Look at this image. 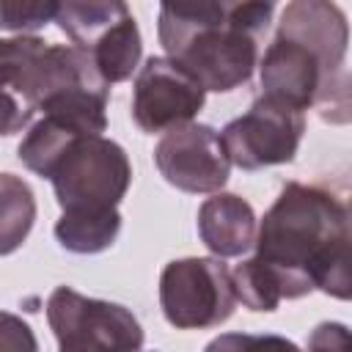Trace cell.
Wrapping results in <instances>:
<instances>
[{
    "mask_svg": "<svg viewBox=\"0 0 352 352\" xmlns=\"http://www.w3.org/2000/svg\"><path fill=\"white\" fill-rule=\"evenodd\" d=\"M0 352H38L36 333L11 311H0Z\"/></svg>",
    "mask_w": 352,
    "mask_h": 352,
    "instance_id": "18",
    "label": "cell"
},
{
    "mask_svg": "<svg viewBox=\"0 0 352 352\" xmlns=\"http://www.w3.org/2000/svg\"><path fill=\"white\" fill-rule=\"evenodd\" d=\"M349 25L327 0H294L283 8L278 33L261 58V96L324 121H349Z\"/></svg>",
    "mask_w": 352,
    "mask_h": 352,
    "instance_id": "2",
    "label": "cell"
},
{
    "mask_svg": "<svg viewBox=\"0 0 352 352\" xmlns=\"http://www.w3.org/2000/svg\"><path fill=\"white\" fill-rule=\"evenodd\" d=\"M305 352H352L349 346V330L341 322H322L308 336Z\"/></svg>",
    "mask_w": 352,
    "mask_h": 352,
    "instance_id": "19",
    "label": "cell"
},
{
    "mask_svg": "<svg viewBox=\"0 0 352 352\" xmlns=\"http://www.w3.org/2000/svg\"><path fill=\"white\" fill-rule=\"evenodd\" d=\"M47 47L38 36L0 38V135L25 129L36 113V60Z\"/></svg>",
    "mask_w": 352,
    "mask_h": 352,
    "instance_id": "11",
    "label": "cell"
},
{
    "mask_svg": "<svg viewBox=\"0 0 352 352\" xmlns=\"http://www.w3.org/2000/svg\"><path fill=\"white\" fill-rule=\"evenodd\" d=\"M58 3L50 0H0V30H14L25 36L28 30H38L55 22Z\"/></svg>",
    "mask_w": 352,
    "mask_h": 352,
    "instance_id": "16",
    "label": "cell"
},
{
    "mask_svg": "<svg viewBox=\"0 0 352 352\" xmlns=\"http://www.w3.org/2000/svg\"><path fill=\"white\" fill-rule=\"evenodd\" d=\"M160 308L176 330L220 327L236 308L231 270L214 256H187L165 264L160 275Z\"/></svg>",
    "mask_w": 352,
    "mask_h": 352,
    "instance_id": "7",
    "label": "cell"
},
{
    "mask_svg": "<svg viewBox=\"0 0 352 352\" xmlns=\"http://www.w3.org/2000/svg\"><path fill=\"white\" fill-rule=\"evenodd\" d=\"M160 176L182 192H220L228 182L231 162L220 135L209 124H182L168 129L154 148Z\"/></svg>",
    "mask_w": 352,
    "mask_h": 352,
    "instance_id": "9",
    "label": "cell"
},
{
    "mask_svg": "<svg viewBox=\"0 0 352 352\" xmlns=\"http://www.w3.org/2000/svg\"><path fill=\"white\" fill-rule=\"evenodd\" d=\"M58 28L72 38V47L91 55L107 85L124 82L140 63L143 38L126 3L118 0H66L55 11Z\"/></svg>",
    "mask_w": 352,
    "mask_h": 352,
    "instance_id": "5",
    "label": "cell"
},
{
    "mask_svg": "<svg viewBox=\"0 0 352 352\" xmlns=\"http://www.w3.org/2000/svg\"><path fill=\"white\" fill-rule=\"evenodd\" d=\"M47 322L58 352H143V327L126 305L85 297L72 286L50 294Z\"/></svg>",
    "mask_w": 352,
    "mask_h": 352,
    "instance_id": "6",
    "label": "cell"
},
{
    "mask_svg": "<svg viewBox=\"0 0 352 352\" xmlns=\"http://www.w3.org/2000/svg\"><path fill=\"white\" fill-rule=\"evenodd\" d=\"M231 280H234L236 300H242V305L250 311H275L283 300L272 270L256 256L236 264V270L231 272Z\"/></svg>",
    "mask_w": 352,
    "mask_h": 352,
    "instance_id": "15",
    "label": "cell"
},
{
    "mask_svg": "<svg viewBox=\"0 0 352 352\" xmlns=\"http://www.w3.org/2000/svg\"><path fill=\"white\" fill-rule=\"evenodd\" d=\"M272 14V3H162L157 36L204 91L228 94L253 77Z\"/></svg>",
    "mask_w": 352,
    "mask_h": 352,
    "instance_id": "3",
    "label": "cell"
},
{
    "mask_svg": "<svg viewBox=\"0 0 352 352\" xmlns=\"http://www.w3.org/2000/svg\"><path fill=\"white\" fill-rule=\"evenodd\" d=\"M121 231V212H88V214H60L55 223V239L69 253H102Z\"/></svg>",
    "mask_w": 352,
    "mask_h": 352,
    "instance_id": "14",
    "label": "cell"
},
{
    "mask_svg": "<svg viewBox=\"0 0 352 352\" xmlns=\"http://www.w3.org/2000/svg\"><path fill=\"white\" fill-rule=\"evenodd\" d=\"M204 102L206 91L162 55H151L132 85V118L148 135L190 124Z\"/></svg>",
    "mask_w": 352,
    "mask_h": 352,
    "instance_id": "10",
    "label": "cell"
},
{
    "mask_svg": "<svg viewBox=\"0 0 352 352\" xmlns=\"http://www.w3.org/2000/svg\"><path fill=\"white\" fill-rule=\"evenodd\" d=\"M305 132V113L292 110L275 99L256 96L250 110L228 121L220 132L228 162L242 170H261L292 162Z\"/></svg>",
    "mask_w": 352,
    "mask_h": 352,
    "instance_id": "8",
    "label": "cell"
},
{
    "mask_svg": "<svg viewBox=\"0 0 352 352\" xmlns=\"http://www.w3.org/2000/svg\"><path fill=\"white\" fill-rule=\"evenodd\" d=\"M19 162L52 182L63 214H88L118 209L132 184L126 151L104 138L88 135L55 118H38L22 138Z\"/></svg>",
    "mask_w": 352,
    "mask_h": 352,
    "instance_id": "4",
    "label": "cell"
},
{
    "mask_svg": "<svg viewBox=\"0 0 352 352\" xmlns=\"http://www.w3.org/2000/svg\"><path fill=\"white\" fill-rule=\"evenodd\" d=\"M349 206L336 192L286 182L275 204L256 228V258L264 261L283 300H297L314 289L349 300Z\"/></svg>",
    "mask_w": 352,
    "mask_h": 352,
    "instance_id": "1",
    "label": "cell"
},
{
    "mask_svg": "<svg viewBox=\"0 0 352 352\" xmlns=\"http://www.w3.org/2000/svg\"><path fill=\"white\" fill-rule=\"evenodd\" d=\"M36 223V195L14 173H0V256L22 248Z\"/></svg>",
    "mask_w": 352,
    "mask_h": 352,
    "instance_id": "13",
    "label": "cell"
},
{
    "mask_svg": "<svg viewBox=\"0 0 352 352\" xmlns=\"http://www.w3.org/2000/svg\"><path fill=\"white\" fill-rule=\"evenodd\" d=\"M204 352H302L294 341L275 333H220L212 338Z\"/></svg>",
    "mask_w": 352,
    "mask_h": 352,
    "instance_id": "17",
    "label": "cell"
},
{
    "mask_svg": "<svg viewBox=\"0 0 352 352\" xmlns=\"http://www.w3.org/2000/svg\"><path fill=\"white\" fill-rule=\"evenodd\" d=\"M256 228L253 206L234 192H214L198 209V234L214 258L248 253L256 242Z\"/></svg>",
    "mask_w": 352,
    "mask_h": 352,
    "instance_id": "12",
    "label": "cell"
}]
</instances>
